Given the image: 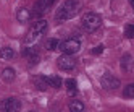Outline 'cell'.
Returning a JSON list of instances; mask_svg holds the SVG:
<instances>
[{"label":"cell","mask_w":134,"mask_h":112,"mask_svg":"<svg viewBox=\"0 0 134 112\" xmlns=\"http://www.w3.org/2000/svg\"><path fill=\"white\" fill-rule=\"evenodd\" d=\"M16 18H18L20 23H26V21L31 20V12L27 10V8H20L18 13H16Z\"/></svg>","instance_id":"obj_13"},{"label":"cell","mask_w":134,"mask_h":112,"mask_svg":"<svg viewBox=\"0 0 134 112\" xmlns=\"http://www.w3.org/2000/svg\"><path fill=\"white\" fill-rule=\"evenodd\" d=\"M45 81H47V85H49L50 88H53V89H60L62 88V83H63L58 75H50V77H45Z\"/></svg>","instance_id":"obj_10"},{"label":"cell","mask_w":134,"mask_h":112,"mask_svg":"<svg viewBox=\"0 0 134 112\" xmlns=\"http://www.w3.org/2000/svg\"><path fill=\"white\" fill-rule=\"evenodd\" d=\"M120 65H121V70L123 72H128L131 68V55L129 54H124L121 60H120Z\"/></svg>","instance_id":"obj_16"},{"label":"cell","mask_w":134,"mask_h":112,"mask_svg":"<svg viewBox=\"0 0 134 112\" xmlns=\"http://www.w3.org/2000/svg\"><path fill=\"white\" fill-rule=\"evenodd\" d=\"M2 80L5 81V83H13L15 81V78H16V72L12 68V67H7V68H3L2 70Z\"/></svg>","instance_id":"obj_9"},{"label":"cell","mask_w":134,"mask_h":112,"mask_svg":"<svg viewBox=\"0 0 134 112\" xmlns=\"http://www.w3.org/2000/svg\"><path fill=\"white\" fill-rule=\"evenodd\" d=\"M47 28H49V23H47L45 20H37L36 23H32L29 33H27V36H26V44H27V45L34 44L37 39H39V37H42V36L45 34Z\"/></svg>","instance_id":"obj_2"},{"label":"cell","mask_w":134,"mask_h":112,"mask_svg":"<svg viewBox=\"0 0 134 112\" xmlns=\"http://www.w3.org/2000/svg\"><path fill=\"white\" fill-rule=\"evenodd\" d=\"M21 107H23L21 101L18 98H13V96L5 98V99L0 101V110L2 112H20Z\"/></svg>","instance_id":"obj_4"},{"label":"cell","mask_w":134,"mask_h":112,"mask_svg":"<svg viewBox=\"0 0 134 112\" xmlns=\"http://www.w3.org/2000/svg\"><path fill=\"white\" fill-rule=\"evenodd\" d=\"M68 109H70V112H84L86 110L84 104H82L79 99H71L68 102Z\"/></svg>","instance_id":"obj_12"},{"label":"cell","mask_w":134,"mask_h":112,"mask_svg":"<svg viewBox=\"0 0 134 112\" xmlns=\"http://www.w3.org/2000/svg\"><path fill=\"white\" fill-rule=\"evenodd\" d=\"M58 49H60L63 54L73 55V54H76V52H79V49H81V42H79V39H66V41L60 42Z\"/></svg>","instance_id":"obj_5"},{"label":"cell","mask_w":134,"mask_h":112,"mask_svg":"<svg viewBox=\"0 0 134 112\" xmlns=\"http://www.w3.org/2000/svg\"><path fill=\"white\" fill-rule=\"evenodd\" d=\"M58 45H60V42H58V39H55V37H50V39L45 41V49L47 50H55V49H58Z\"/></svg>","instance_id":"obj_17"},{"label":"cell","mask_w":134,"mask_h":112,"mask_svg":"<svg viewBox=\"0 0 134 112\" xmlns=\"http://www.w3.org/2000/svg\"><path fill=\"white\" fill-rule=\"evenodd\" d=\"M81 0H65L55 13L57 21H68L81 12Z\"/></svg>","instance_id":"obj_1"},{"label":"cell","mask_w":134,"mask_h":112,"mask_svg":"<svg viewBox=\"0 0 134 112\" xmlns=\"http://www.w3.org/2000/svg\"><path fill=\"white\" fill-rule=\"evenodd\" d=\"M57 65H58V68L63 70V72H71V70H74V67H76V62H74V59L71 57V55L62 54L60 57L57 59Z\"/></svg>","instance_id":"obj_7"},{"label":"cell","mask_w":134,"mask_h":112,"mask_svg":"<svg viewBox=\"0 0 134 112\" xmlns=\"http://www.w3.org/2000/svg\"><path fill=\"white\" fill-rule=\"evenodd\" d=\"M103 49H105V47H103V45L100 44V45H97V47H94L91 52H92L94 55H99V54H102V52H103Z\"/></svg>","instance_id":"obj_22"},{"label":"cell","mask_w":134,"mask_h":112,"mask_svg":"<svg viewBox=\"0 0 134 112\" xmlns=\"http://www.w3.org/2000/svg\"><path fill=\"white\" fill-rule=\"evenodd\" d=\"M21 54H23V57H31V55L37 54V49L34 47V45H29V47H24Z\"/></svg>","instance_id":"obj_20"},{"label":"cell","mask_w":134,"mask_h":112,"mask_svg":"<svg viewBox=\"0 0 134 112\" xmlns=\"http://www.w3.org/2000/svg\"><path fill=\"white\" fill-rule=\"evenodd\" d=\"M47 2H49V5H53V3L57 2V0H47Z\"/></svg>","instance_id":"obj_23"},{"label":"cell","mask_w":134,"mask_h":112,"mask_svg":"<svg viewBox=\"0 0 134 112\" xmlns=\"http://www.w3.org/2000/svg\"><path fill=\"white\" fill-rule=\"evenodd\" d=\"M100 16L97 13H94V12H87V13H84L82 18H81V26H82V29L86 33H95L100 28Z\"/></svg>","instance_id":"obj_3"},{"label":"cell","mask_w":134,"mask_h":112,"mask_svg":"<svg viewBox=\"0 0 134 112\" xmlns=\"http://www.w3.org/2000/svg\"><path fill=\"white\" fill-rule=\"evenodd\" d=\"M128 2H129V3H131L132 7H134V0H128Z\"/></svg>","instance_id":"obj_24"},{"label":"cell","mask_w":134,"mask_h":112,"mask_svg":"<svg viewBox=\"0 0 134 112\" xmlns=\"http://www.w3.org/2000/svg\"><path fill=\"white\" fill-rule=\"evenodd\" d=\"M34 85H36V88L39 91H45L47 88H49V85H47V81H45V77H42V75L34 77Z\"/></svg>","instance_id":"obj_15"},{"label":"cell","mask_w":134,"mask_h":112,"mask_svg":"<svg viewBox=\"0 0 134 112\" xmlns=\"http://www.w3.org/2000/svg\"><path fill=\"white\" fill-rule=\"evenodd\" d=\"M0 59H3V60H13L15 59V50L12 47H2V49H0Z\"/></svg>","instance_id":"obj_14"},{"label":"cell","mask_w":134,"mask_h":112,"mask_svg":"<svg viewBox=\"0 0 134 112\" xmlns=\"http://www.w3.org/2000/svg\"><path fill=\"white\" fill-rule=\"evenodd\" d=\"M124 37L126 39H132L134 37V24H126V28H124Z\"/></svg>","instance_id":"obj_19"},{"label":"cell","mask_w":134,"mask_h":112,"mask_svg":"<svg viewBox=\"0 0 134 112\" xmlns=\"http://www.w3.org/2000/svg\"><path fill=\"white\" fill-rule=\"evenodd\" d=\"M123 96L124 98H129V99H134V85H128L123 91Z\"/></svg>","instance_id":"obj_18"},{"label":"cell","mask_w":134,"mask_h":112,"mask_svg":"<svg viewBox=\"0 0 134 112\" xmlns=\"http://www.w3.org/2000/svg\"><path fill=\"white\" fill-rule=\"evenodd\" d=\"M39 54H34V55H31V57H27V60H29V65H36L37 62H39Z\"/></svg>","instance_id":"obj_21"},{"label":"cell","mask_w":134,"mask_h":112,"mask_svg":"<svg viewBox=\"0 0 134 112\" xmlns=\"http://www.w3.org/2000/svg\"><path fill=\"white\" fill-rule=\"evenodd\" d=\"M31 112H34V110H31Z\"/></svg>","instance_id":"obj_25"},{"label":"cell","mask_w":134,"mask_h":112,"mask_svg":"<svg viewBox=\"0 0 134 112\" xmlns=\"http://www.w3.org/2000/svg\"><path fill=\"white\" fill-rule=\"evenodd\" d=\"M65 89H66V94H68L70 98H74L76 94H78V86H76L74 80H66L65 81Z\"/></svg>","instance_id":"obj_11"},{"label":"cell","mask_w":134,"mask_h":112,"mask_svg":"<svg viewBox=\"0 0 134 112\" xmlns=\"http://www.w3.org/2000/svg\"><path fill=\"white\" fill-rule=\"evenodd\" d=\"M47 8H49V2H47V0H37L34 3V15L36 16H42Z\"/></svg>","instance_id":"obj_8"},{"label":"cell","mask_w":134,"mask_h":112,"mask_svg":"<svg viewBox=\"0 0 134 112\" xmlns=\"http://www.w3.org/2000/svg\"><path fill=\"white\" fill-rule=\"evenodd\" d=\"M100 85L103 89H108V91H113V89H116L120 88V80L116 77H113L111 73H103L102 75V78H100Z\"/></svg>","instance_id":"obj_6"}]
</instances>
